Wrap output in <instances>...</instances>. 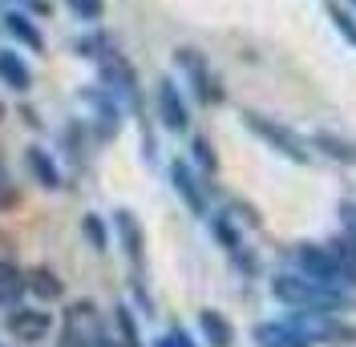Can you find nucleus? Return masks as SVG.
I'll list each match as a JSON object with an SVG mask.
<instances>
[{
  "instance_id": "f257e3e1",
  "label": "nucleus",
  "mask_w": 356,
  "mask_h": 347,
  "mask_svg": "<svg viewBox=\"0 0 356 347\" xmlns=\"http://www.w3.org/2000/svg\"><path fill=\"white\" fill-rule=\"evenodd\" d=\"M267 291H271V299L280 307H288V311H353L356 307V295L353 291H344V287H324V282L316 279H304V275H296V271H275L271 282H267Z\"/></svg>"
},
{
  "instance_id": "f03ea898",
  "label": "nucleus",
  "mask_w": 356,
  "mask_h": 347,
  "mask_svg": "<svg viewBox=\"0 0 356 347\" xmlns=\"http://www.w3.org/2000/svg\"><path fill=\"white\" fill-rule=\"evenodd\" d=\"M239 117H243V126L264 142L267 150H275L280 158H288V162H296V166H312L316 153H312L308 137L296 130V126L280 121V117H267V113H259V109H243Z\"/></svg>"
},
{
  "instance_id": "7ed1b4c3",
  "label": "nucleus",
  "mask_w": 356,
  "mask_h": 347,
  "mask_svg": "<svg viewBox=\"0 0 356 347\" xmlns=\"http://www.w3.org/2000/svg\"><path fill=\"white\" fill-rule=\"evenodd\" d=\"M284 255H288L296 275L316 279V282H324V287H344V291H353V287H348V275H344V266H340V259H336V251L328 246V242L296 239Z\"/></svg>"
},
{
  "instance_id": "20e7f679",
  "label": "nucleus",
  "mask_w": 356,
  "mask_h": 347,
  "mask_svg": "<svg viewBox=\"0 0 356 347\" xmlns=\"http://www.w3.org/2000/svg\"><path fill=\"white\" fill-rule=\"evenodd\" d=\"M61 347H118L93 299H77L61 311Z\"/></svg>"
},
{
  "instance_id": "39448f33",
  "label": "nucleus",
  "mask_w": 356,
  "mask_h": 347,
  "mask_svg": "<svg viewBox=\"0 0 356 347\" xmlns=\"http://www.w3.org/2000/svg\"><path fill=\"white\" fill-rule=\"evenodd\" d=\"M291 319L316 347H356V323L340 311H291Z\"/></svg>"
},
{
  "instance_id": "423d86ee",
  "label": "nucleus",
  "mask_w": 356,
  "mask_h": 347,
  "mask_svg": "<svg viewBox=\"0 0 356 347\" xmlns=\"http://www.w3.org/2000/svg\"><path fill=\"white\" fill-rule=\"evenodd\" d=\"M178 69H186V77H191V89H195V97H199V105L207 109H219L227 101V89H222V77L215 69L207 65V57H202L199 49H178L175 53Z\"/></svg>"
},
{
  "instance_id": "0eeeda50",
  "label": "nucleus",
  "mask_w": 356,
  "mask_h": 347,
  "mask_svg": "<svg viewBox=\"0 0 356 347\" xmlns=\"http://www.w3.org/2000/svg\"><path fill=\"white\" fill-rule=\"evenodd\" d=\"M170 186H175V194L182 198V206H186L195 218L211 214V190H215V182L202 178L191 162H182V158L170 162Z\"/></svg>"
},
{
  "instance_id": "6e6552de",
  "label": "nucleus",
  "mask_w": 356,
  "mask_h": 347,
  "mask_svg": "<svg viewBox=\"0 0 356 347\" xmlns=\"http://www.w3.org/2000/svg\"><path fill=\"white\" fill-rule=\"evenodd\" d=\"M4 331L17 339V344H44L49 335H53V315L44 311V307H8V315H4Z\"/></svg>"
},
{
  "instance_id": "1a4fd4ad",
  "label": "nucleus",
  "mask_w": 356,
  "mask_h": 347,
  "mask_svg": "<svg viewBox=\"0 0 356 347\" xmlns=\"http://www.w3.org/2000/svg\"><path fill=\"white\" fill-rule=\"evenodd\" d=\"M154 113H158V121H162L170 133H186L191 130L186 97H182V89H178L170 77H162V81L154 85Z\"/></svg>"
},
{
  "instance_id": "9d476101",
  "label": "nucleus",
  "mask_w": 356,
  "mask_h": 347,
  "mask_svg": "<svg viewBox=\"0 0 356 347\" xmlns=\"http://www.w3.org/2000/svg\"><path fill=\"white\" fill-rule=\"evenodd\" d=\"M113 235L130 259V271H146V226L138 222L134 210H113Z\"/></svg>"
},
{
  "instance_id": "9b49d317",
  "label": "nucleus",
  "mask_w": 356,
  "mask_h": 347,
  "mask_svg": "<svg viewBox=\"0 0 356 347\" xmlns=\"http://www.w3.org/2000/svg\"><path fill=\"white\" fill-rule=\"evenodd\" d=\"M251 344L255 347H316L300 331V323L296 319H264V323H255L251 327Z\"/></svg>"
},
{
  "instance_id": "f8f14e48",
  "label": "nucleus",
  "mask_w": 356,
  "mask_h": 347,
  "mask_svg": "<svg viewBox=\"0 0 356 347\" xmlns=\"http://www.w3.org/2000/svg\"><path fill=\"white\" fill-rule=\"evenodd\" d=\"M308 146H312V153L328 158V162H336V166L356 170V137H344V133H336V130H312Z\"/></svg>"
},
{
  "instance_id": "ddd939ff",
  "label": "nucleus",
  "mask_w": 356,
  "mask_h": 347,
  "mask_svg": "<svg viewBox=\"0 0 356 347\" xmlns=\"http://www.w3.org/2000/svg\"><path fill=\"white\" fill-rule=\"evenodd\" d=\"M199 335L207 347H235V323L219 307H199Z\"/></svg>"
},
{
  "instance_id": "4468645a",
  "label": "nucleus",
  "mask_w": 356,
  "mask_h": 347,
  "mask_svg": "<svg viewBox=\"0 0 356 347\" xmlns=\"http://www.w3.org/2000/svg\"><path fill=\"white\" fill-rule=\"evenodd\" d=\"M24 279H29V291H33L41 303H57V299H65V282H61V275H57L53 266H29Z\"/></svg>"
},
{
  "instance_id": "2eb2a0df",
  "label": "nucleus",
  "mask_w": 356,
  "mask_h": 347,
  "mask_svg": "<svg viewBox=\"0 0 356 347\" xmlns=\"http://www.w3.org/2000/svg\"><path fill=\"white\" fill-rule=\"evenodd\" d=\"M24 170L33 174L44 190H57V186H61V170H57V162H53L41 146H29V150H24Z\"/></svg>"
},
{
  "instance_id": "dca6fc26",
  "label": "nucleus",
  "mask_w": 356,
  "mask_h": 347,
  "mask_svg": "<svg viewBox=\"0 0 356 347\" xmlns=\"http://www.w3.org/2000/svg\"><path fill=\"white\" fill-rule=\"evenodd\" d=\"M24 291H29L24 271L17 266V262L0 259V307H17L24 299Z\"/></svg>"
},
{
  "instance_id": "f3484780",
  "label": "nucleus",
  "mask_w": 356,
  "mask_h": 347,
  "mask_svg": "<svg viewBox=\"0 0 356 347\" xmlns=\"http://www.w3.org/2000/svg\"><path fill=\"white\" fill-rule=\"evenodd\" d=\"M207 222H211V235H215V242H219L227 255H235V251L243 246V226H239L235 218L227 214V210H215V214H207Z\"/></svg>"
},
{
  "instance_id": "a211bd4d",
  "label": "nucleus",
  "mask_w": 356,
  "mask_h": 347,
  "mask_svg": "<svg viewBox=\"0 0 356 347\" xmlns=\"http://www.w3.org/2000/svg\"><path fill=\"white\" fill-rule=\"evenodd\" d=\"M113 327H118V347H146V344H142L138 315H134L130 303H118V307H113Z\"/></svg>"
},
{
  "instance_id": "6ab92c4d",
  "label": "nucleus",
  "mask_w": 356,
  "mask_h": 347,
  "mask_svg": "<svg viewBox=\"0 0 356 347\" xmlns=\"http://www.w3.org/2000/svg\"><path fill=\"white\" fill-rule=\"evenodd\" d=\"M191 166H195L202 178H215V174H219V153L211 146V137H202V133L191 137Z\"/></svg>"
},
{
  "instance_id": "aec40b11",
  "label": "nucleus",
  "mask_w": 356,
  "mask_h": 347,
  "mask_svg": "<svg viewBox=\"0 0 356 347\" xmlns=\"http://www.w3.org/2000/svg\"><path fill=\"white\" fill-rule=\"evenodd\" d=\"M324 12H328V21H332L336 33L356 49V12H353V8H348V4H340V0H328V4H324Z\"/></svg>"
},
{
  "instance_id": "412c9836",
  "label": "nucleus",
  "mask_w": 356,
  "mask_h": 347,
  "mask_svg": "<svg viewBox=\"0 0 356 347\" xmlns=\"http://www.w3.org/2000/svg\"><path fill=\"white\" fill-rule=\"evenodd\" d=\"M81 235H86V242L97 251V255L110 251V226H106V218L102 214H86L81 218Z\"/></svg>"
},
{
  "instance_id": "4be33fe9",
  "label": "nucleus",
  "mask_w": 356,
  "mask_h": 347,
  "mask_svg": "<svg viewBox=\"0 0 356 347\" xmlns=\"http://www.w3.org/2000/svg\"><path fill=\"white\" fill-rule=\"evenodd\" d=\"M336 222H340V239L348 242L356 255V198H340L336 202Z\"/></svg>"
},
{
  "instance_id": "5701e85b",
  "label": "nucleus",
  "mask_w": 356,
  "mask_h": 347,
  "mask_svg": "<svg viewBox=\"0 0 356 347\" xmlns=\"http://www.w3.org/2000/svg\"><path fill=\"white\" fill-rule=\"evenodd\" d=\"M227 214L235 218L243 230H259V226H264V214H259L251 202H243V198H231V202H227Z\"/></svg>"
},
{
  "instance_id": "b1692460",
  "label": "nucleus",
  "mask_w": 356,
  "mask_h": 347,
  "mask_svg": "<svg viewBox=\"0 0 356 347\" xmlns=\"http://www.w3.org/2000/svg\"><path fill=\"white\" fill-rule=\"evenodd\" d=\"M227 259H231V266H235V271H239V275H243V279H259V271H264V262H259V255H255V251H251V246H239V251H235V255H227Z\"/></svg>"
},
{
  "instance_id": "393cba45",
  "label": "nucleus",
  "mask_w": 356,
  "mask_h": 347,
  "mask_svg": "<svg viewBox=\"0 0 356 347\" xmlns=\"http://www.w3.org/2000/svg\"><path fill=\"white\" fill-rule=\"evenodd\" d=\"M0 77L13 89H29V69H24L13 53H0Z\"/></svg>"
},
{
  "instance_id": "a878e982",
  "label": "nucleus",
  "mask_w": 356,
  "mask_h": 347,
  "mask_svg": "<svg viewBox=\"0 0 356 347\" xmlns=\"http://www.w3.org/2000/svg\"><path fill=\"white\" fill-rule=\"evenodd\" d=\"M17 202H21V190H17V182L8 178L4 162H0V210H13Z\"/></svg>"
},
{
  "instance_id": "bb28decb",
  "label": "nucleus",
  "mask_w": 356,
  "mask_h": 347,
  "mask_svg": "<svg viewBox=\"0 0 356 347\" xmlns=\"http://www.w3.org/2000/svg\"><path fill=\"white\" fill-rule=\"evenodd\" d=\"M69 4H73L81 17H102V8H106L102 0H69Z\"/></svg>"
},
{
  "instance_id": "cd10ccee",
  "label": "nucleus",
  "mask_w": 356,
  "mask_h": 347,
  "mask_svg": "<svg viewBox=\"0 0 356 347\" xmlns=\"http://www.w3.org/2000/svg\"><path fill=\"white\" fill-rule=\"evenodd\" d=\"M170 339H175V347H199V339H195L186 327H175V331H170Z\"/></svg>"
},
{
  "instance_id": "c85d7f7f",
  "label": "nucleus",
  "mask_w": 356,
  "mask_h": 347,
  "mask_svg": "<svg viewBox=\"0 0 356 347\" xmlns=\"http://www.w3.org/2000/svg\"><path fill=\"white\" fill-rule=\"evenodd\" d=\"M154 347H175V339H170V335H162V339H154Z\"/></svg>"
},
{
  "instance_id": "c756f323",
  "label": "nucleus",
  "mask_w": 356,
  "mask_h": 347,
  "mask_svg": "<svg viewBox=\"0 0 356 347\" xmlns=\"http://www.w3.org/2000/svg\"><path fill=\"white\" fill-rule=\"evenodd\" d=\"M340 4H348V8H353V12H356V0H340Z\"/></svg>"
},
{
  "instance_id": "7c9ffc66",
  "label": "nucleus",
  "mask_w": 356,
  "mask_h": 347,
  "mask_svg": "<svg viewBox=\"0 0 356 347\" xmlns=\"http://www.w3.org/2000/svg\"><path fill=\"white\" fill-rule=\"evenodd\" d=\"M0 117H4V105H0Z\"/></svg>"
}]
</instances>
